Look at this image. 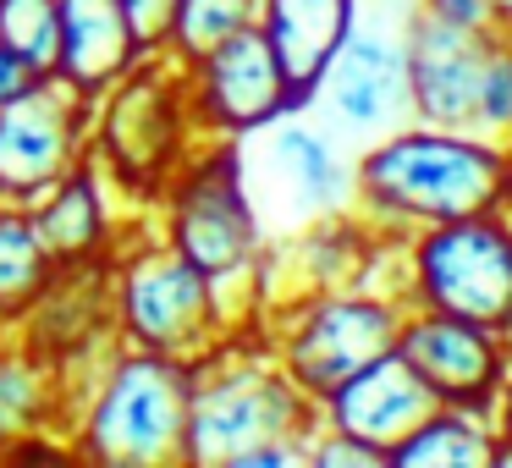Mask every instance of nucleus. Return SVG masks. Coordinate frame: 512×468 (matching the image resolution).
<instances>
[{
	"label": "nucleus",
	"instance_id": "obj_22",
	"mask_svg": "<svg viewBox=\"0 0 512 468\" xmlns=\"http://www.w3.org/2000/svg\"><path fill=\"white\" fill-rule=\"evenodd\" d=\"M0 45L23 56L34 72L61 61V0H0Z\"/></svg>",
	"mask_w": 512,
	"mask_h": 468
},
{
	"label": "nucleus",
	"instance_id": "obj_25",
	"mask_svg": "<svg viewBox=\"0 0 512 468\" xmlns=\"http://www.w3.org/2000/svg\"><path fill=\"white\" fill-rule=\"evenodd\" d=\"M39 402V386H34V369L28 364H6L0 358V430H12L34 413Z\"/></svg>",
	"mask_w": 512,
	"mask_h": 468
},
{
	"label": "nucleus",
	"instance_id": "obj_14",
	"mask_svg": "<svg viewBox=\"0 0 512 468\" xmlns=\"http://www.w3.org/2000/svg\"><path fill=\"white\" fill-rule=\"evenodd\" d=\"M430 408H435L430 386L413 375V364L397 353V347L380 353L375 364H364L358 375H347L331 397L314 402L320 424L358 435V441H369L375 452H391V446H397Z\"/></svg>",
	"mask_w": 512,
	"mask_h": 468
},
{
	"label": "nucleus",
	"instance_id": "obj_24",
	"mask_svg": "<svg viewBox=\"0 0 512 468\" xmlns=\"http://www.w3.org/2000/svg\"><path fill=\"white\" fill-rule=\"evenodd\" d=\"M303 463H314V468H386V452H375L369 441H358L347 430L314 424L309 441H303Z\"/></svg>",
	"mask_w": 512,
	"mask_h": 468
},
{
	"label": "nucleus",
	"instance_id": "obj_13",
	"mask_svg": "<svg viewBox=\"0 0 512 468\" xmlns=\"http://www.w3.org/2000/svg\"><path fill=\"white\" fill-rule=\"evenodd\" d=\"M78 144V89L34 83L0 105V193L34 199L72 171Z\"/></svg>",
	"mask_w": 512,
	"mask_h": 468
},
{
	"label": "nucleus",
	"instance_id": "obj_18",
	"mask_svg": "<svg viewBox=\"0 0 512 468\" xmlns=\"http://www.w3.org/2000/svg\"><path fill=\"white\" fill-rule=\"evenodd\" d=\"M100 188H94L89 171H72V177H61L56 199L45 204V210L34 215V232L39 243H45V254L56 259V265H72V259H89L94 248H100Z\"/></svg>",
	"mask_w": 512,
	"mask_h": 468
},
{
	"label": "nucleus",
	"instance_id": "obj_6",
	"mask_svg": "<svg viewBox=\"0 0 512 468\" xmlns=\"http://www.w3.org/2000/svg\"><path fill=\"white\" fill-rule=\"evenodd\" d=\"M171 248L210 281H232L259 265V221L243 193V166L232 149H215L199 166L177 171L171 193Z\"/></svg>",
	"mask_w": 512,
	"mask_h": 468
},
{
	"label": "nucleus",
	"instance_id": "obj_23",
	"mask_svg": "<svg viewBox=\"0 0 512 468\" xmlns=\"http://www.w3.org/2000/svg\"><path fill=\"white\" fill-rule=\"evenodd\" d=\"M474 133L496 138V144H512V28H501L490 39L485 56V83H479V116Z\"/></svg>",
	"mask_w": 512,
	"mask_h": 468
},
{
	"label": "nucleus",
	"instance_id": "obj_26",
	"mask_svg": "<svg viewBox=\"0 0 512 468\" xmlns=\"http://www.w3.org/2000/svg\"><path fill=\"white\" fill-rule=\"evenodd\" d=\"M419 12L441 17V23H457V28H512L496 0H419Z\"/></svg>",
	"mask_w": 512,
	"mask_h": 468
},
{
	"label": "nucleus",
	"instance_id": "obj_29",
	"mask_svg": "<svg viewBox=\"0 0 512 468\" xmlns=\"http://www.w3.org/2000/svg\"><path fill=\"white\" fill-rule=\"evenodd\" d=\"M490 424H496L501 452H507V463H512V369H507V380H501L496 402H490Z\"/></svg>",
	"mask_w": 512,
	"mask_h": 468
},
{
	"label": "nucleus",
	"instance_id": "obj_8",
	"mask_svg": "<svg viewBox=\"0 0 512 468\" xmlns=\"http://www.w3.org/2000/svg\"><path fill=\"white\" fill-rule=\"evenodd\" d=\"M188 100L193 116L215 133L237 138L254 133V127H270L281 116L303 111L298 94H292L287 72H281L270 39L259 34V23L237 28L232 39H221L215 50H204L199 61H188Z\"/></svg>",
	"mask_w": 512,
	"mask_h": 468
},
{
	"label": "nucleus",
	"instance_id": "obj_1",
	"mask_svg": "<svg viewBox=\"0 0 512 468\" xmlns=\"http://www.w3.org/2000/svg\"><path fill=\"white\" fill-rule=\"evenodd\" d=\"M353 199L380 237L512 210V144H496L474 127H435L413 116L358 155Z\"/></svg>",
	"mask_w": 512,
	"mask_h": 468
},
{
	"label": "nucleus",
	"instance_id": "obj_28",
	"mask_svg": "<svg viewBox=\"0 0 512 468\" xmlns=\"http://www.w3.org/2000/svg\"><path fill=\"white\" fill-rule=\"evenodd\" d=\"M34 83H39V72L28 67L23 56H12V50L0 45V105H6V100H17V94H23V89H34Z\"/></svg>",
	"mask_w": 512,
	"mask_h": 468
},
{
	"label": "nucleus",
	"instance_id": "obj_12",
	"mask_svg": "<svg viewBox=\"0 0 512 468\" xmlns=\"http://www.w3.org/2000/svg\"><path fill=\"white\" fill-rule=\"evenodd\" d=\"M314 94L331 105V116L347 133H364V138H380L391 127L413 122L402 39L375 34V28H353L347 45L331 56V67H325Z\"/></svg>",
	"mask_w": 512,
	"mask_h": 468
},
{
	"label": "nucleus",
	"instance_id": "obj_4",
	"mask_svg": "<svg viewBox=\"0 0 512 468\" xmlns=\"http://www.w3.org/2000/svg\"><path fill=\"white\" fill-rule=\"evenodd\" d=\"M408 303L375 287H325L292 298L287 320H281L276 364L298 380L303 397H331L347 375H358L364 364H375L380 353L397 347V325Z\"/></svg>",
	"mask_w": 512,
	"mask_h": 468
},
{
	"label": "nucleus",
	"instance_id": "obj_9",
	"mask_svg": "<svg viewBox=\"0 0 512 468\" xmlns=\"http://www.w3.org/2000/svg\"><path fill=\"white\" fill-rule=\"evenodd\" d=\"M122 320L149 353H210L215 331H221V298L204 270H193L177 248H155V254L133 259L122 276Z\"/></svg>",
	"mask_w": 512,
	"mask_h": 468
},
{
	"label": "nucleus",
	"instance_id": "obj_21",
	"mask_svg": "<svg viewBox=\"0 0 512 468\" xmlns=\"http://www.w3.org/2000/svg\"><path fill=\"white\" fill-rule=\"evenodd\" d=\"M248 23H259V0H177L166 45L182 61H199L204 50H215L221 39H232Z\"/></svg>",
	"mask_w": 512,
	"mask_h": 468
},
{
	"label": "nucleus",
	"instance_id": "obj_7",
	"mask_svg": "<svg viewBox=\"0 0 512 468\" xmlns=\"http://www.w3.org/2000/svg\"><path fill=\"white\" fill-rule=\"evenodd\" d=\"M397 353L413 364V375L430 386L441 408H474L490 413L501 380L512 369V336L490 331L463 314L441 309H402L397 325Z\"/></svg>",
	"mask_w": 512,
	"mask_h": 468
},
{
	"label": "nucleus",
	"instance_id": "obj_31",
	"mask_svg": "<svg viewBox=\"0 0 512 468\" xmlns=\"http://www.w3.org/2000/svg\"><path fill=\"white\" fill-rule=\"evenodd\" d=\"M0 314H6V309H0Z\"/></svg>",
	"mask_w": 512,
	"mask_h": 468
},
{
	"label": "nucleus",
	"instance_id": "obj_30",
	"mask_svg": "<svg viewBox=\"0 0 512 468\" xmlns=\"http://www.w3.org/2000/svg\"><path fill=\"white\" fill-rule=\"evenodd\" d=\"M496 6H501V17H507V23H512V0H496Z\"/></svg>",
	"mask_w": 512,
	"mask_h": 468
},
{
	"label": "nucleus",
	"instance_id": "obj_16",
	"mask_svg": "<svg viewBox=\"0 0 512 468\" xmlns=\"http://www.w3.org/2000/svg\"><path fill=\"white\" fill-rule=\"evenodd\" d=\"M144 56L122 0H61V83L78 94H100L133 72Z\"/></svg>",
	"mask_w": 512,
	"mask_h": 468
},
{
	"label": "nucleus",
	"instance_id": "obj_10",
	"mask_svg": "<svg viewBox=\"0 0 512 468\" xmlns=\"http://www.w3.org/2000/svg\"><path fill=\"white\" fill-rule=\"evenodd\" d=\"M496 34L501 28H457L430 12H413L408 34H402V56H408V100L419 122L474 127L485 56Z\"/></svg>",
	"mask_w": 512,
	"mask_h": 468
},
{
	"label": "nucleus",
	"instance_id": "obj_27",
	"mask_svg": "<svg viewBox=\"0 0 512 468\" xmlns=\"http://www.w3.org/2000/svg\"><path fill=\"white\" fill-rule=\"evenodd\" d=\"M122 12H127V23H133L138 45L155 50V45H166V34H171V12H177V0H122Z\"/></svg>",
	"mask_w": 512,
	"mask_h": 468
},
{
	"label": "nucleus",
	"instance_id": "obj_19",
	"mask_svg": "<svg viewBox=\"0 0 512 468\" xmlns=\"http://www.w3.org/2000/svg\"><path fill=\"white\" fill-rule=\"evenodd\" d=\"M270 149H276L281 171L298 182V193L314 210H336L342 204V160H336V149L314 127H276Z\"/></svg>",
	"mask_w": 512,
	"mask_h": 468
},
{
	"label": "nucleus",
	"instance_id": "obj_17",
	"mask_svg": "<svg viewBox=\"0 0 512 468\" xmlns=\"http://www.w3.org/2000/svg\"><path fill=\"white\" fill-rule=\"evenodd\" d=\"M501 463H507V452H501L490 413L441 408V402L386 452V468H501Z\"/></svg>",
	"mask_w": 512,
	"mask_h": 468
},
{
	"label": "nucleus",
	"instance_id": "obj_20",
	"mask_svg": "<svg viewBox=\"0 0 512 468\" xmlns=\"http://www.w3.org/2000/svg\"><path fill=\"white\" fill-rule=\"evenodd\" d=\"M56 270V259L45 254L34 221L28 215H0V309H28L45 292V276Z\"/></svg>",
	"mask_w": 512,
	"mask_h": 468
},
{
	"label": "nucleus",
	"instance_id": "obj_11",
	"mask_svg": "<svg viewBox=\"0 0 512 468\" xmlns=\"http://www.w3.org/2000/svg\"><path fill=\"white\" fill-rule=\"evenodd\" d=\"M188 116H193L188 83L166 78L155 67L127 78L111 105V122H105V155H111V166L127 182H138V188H155L160 177H177Z\"/></svg>",
	"mask_w": 512,
	"mask_h": 468
},
{
	"label": "nucleus",
	"instance_id": "obj_15",
	"mask_svg": "<svg viewBox=\"0 0 512 468\" xmlns=\"http://www.w3.org/2000/svg\"><path fill=\"white\" fill-rule=\"evenodd\" d=\"M358 28V0H259V34L270 39L298 105L314 100L331 56Z\"/></svg>",
	"mask_w": 512,
	"mask_h": 468
},
{
	"label": "nucleus",
	"instance_id": "obj_3",
	"mask_svg": "<svg viewBox=\"0 0 512 468\" xmlns=\"http://www.w3.org/2000/svg\"><path fill=\"white\" fill-rule=\"evenodd\" d=\"M402 303L512 336V210L419 226L402 237Z\"/></svg>",
	"mask_w": 512,
	"mask_h": 468
},
{
	"label": "nucleus",
	"instance_id": "obj_5",
	"mask_svg": "<svg viewBox=\"0 0 512 468\" xmlns=\"http://www.w3.org/2000/svg\"><path fill=\"white\" fill-rule=\"evenodd\" d=\"M188 402H193V364L171 353L122 358L111 386L89 413V452L111 463H160L182 457L188 441Z\"/></svg>",
	"mask_w": 512,
	"mask_h": 468
},
{
	"label": "nucleus",
	"instance_id": "obj_2",
	"mask_svg": "<svg viewBox=\"0 0 512 468\" xmlns=\"http://www.w3.org/2000/svg\"><path fill=\"white\" fill-rule=\"evenodd\" d=\"M314 424H320L314 397H303L298 380L276 364V353L232 358L226 347H210V364L193 369L182 457H193V463H237L259 446L309 441Z\"/></svg>",
	"mask_w": 512,
	"mask_h": 468
}]
</instances>
